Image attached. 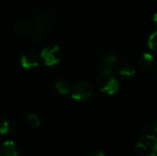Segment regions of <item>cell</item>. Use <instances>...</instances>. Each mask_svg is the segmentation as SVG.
<instances>
[{"label":"cell","instance_id":"5b68a950","mask_svg":"<svg viewBox=\"0 0 157 156\" xmlns=\"http://www.w3.org/2000/svg\"><path fill=\"white\" fill-rule=\"evenodd\" d=\"M34 23L37 27V29L47 31L52 29L56 25V17L51 13L40 12L35 16Z\"/></svg>","mask_w":157,"mask_h":156},{"label":"cell","instance_id":"9c48e42d","mask_svg":"<svg viewBox=\"0 0 157 156\" xmlns=\"http://www.w3.org/2000/svg\"><path fill=\"white\" fill-rule=\"evenodd\" d=\"M20 64L25 69H32L39 66V58L32 52H27L20 58Z\"/></svg>","mask_w":157,"mask_h":156},{"label":"cell","instance_id":"ba28073f","mask_svg":"<svg viewBox=\"0 0 157 156\" xmlns=\"http://www.w3.org/2000/svg\"><path fill=\"white\" fill-rule=\"evenodd\" d=\"M138 65L144 72L152 70L155 66V58L153 54L150 52L143 53L138 60Z\"/></svg>","mask_w":157,"mask_h":156},{"label":"cell","instance_id":"8fae6325","mask_svg":"<svg viewBox=\"0 0 157 156\" xmlns=\"http://www.w3.org/2000/svg\"><path fill=\"white\" fill-rule=\"evenodd\" d=\"M134 74H135V69L131 64L125 63L118 68V74L120 75V77H121L124 80L131 79L132 77L134 76Z\"/></svg>","mask_w":157,"mask_h":156},{"label":"cell","instance_id":"9a60e30c","mask_svg":"<svg viewBox=\"0 0 157 156\" xmlns=\"http://www.w3.org/2000/svg\"><path fill=\"white\" fill-rule=\"evenodd\" d=\"M148 45H149V48L150 50L156 53L157 54V30L155 31L149 38V40H148Z\"/></svg>","mask_w":157,"mask_h":156},{"label":"cell","instance_id":"d6986e66","mask_svg":"<svg viewBox=\"0 0 157 156\" xmlns=\"http://www.w3.org/2000/svg\"><path fill=\"white\" fill-rule=\"evenodd\" d=\"M154 21H155V25L157 26V12L155 14V16H154Z\"/></svg>","mask_w":157,"mask_h":156},{"label":"cell","instance_id":"277c9868","mask_svg":"<svg viewBox=\"0 0 157 156\" xmlns=\"http://www.w3.org/2000/svg\"><path fill=\"white\" fill-rule=\"evenodd\" d=\"M40 57L48 66H53L59 63L63 58V51L57 45H50L45 47L41 52Z\"/></svg>","mask_w":157,"mask_h":156},{"label":"cell","instance_id":"e0dca14e","mask_svg":"<svg viewBox=\"0 0 157 156\" xmlns=\"http://www.w3.org/2000/svg\"><path fill=\"white\" fill-rule=\"evenodd\" d=\"M150 129H151V131H153L155 134H157V119L152 122V124L150 126Z\"/></svg>","mask_w":157,"mask_h":156},{"label":"cell","instance_id":"3957f363","mask_svg":"<svg viewBox=\"0 0 157 156\" xmlns=\"http://www.w3.org/2000/svg\"><path fill=\"white\" fill-rule=\"evenodd\" d=\"M69 93L73 99L77 101H83L88 99L92 96L93 87L90 84L86 82L78 81L70 86Z\"/></svg>","mask_w":157,"mask_h":156},{"label":"cell","instance_id":"ac0fdd59","mask_svg":"<svg viewBox=\"0 0 157 156\" xmlns=\"http://www.w3.org/2000/svg\"><path fill=\"white\" fill-rule=\"evenodd\" d=\"M88 156H106L103 153H101V152H94V153H92V154H90Z\"/></svg>","mask_w":157,"mask_h":156},{"label":"cell","instance_id":"30bf717a","mask_svg":"<svg viewBox=\"0 0 157 156\" xmlns=\"http://www.w3.org/2000/svg\"><path fill=\"white\" fill-rule=\"evenodd\" d=\"M0 156H19L17 144L12 141H6L0 146Z\"/></svg>","mask_w":157,"mask_h":156},{"label":"cell","instance_id":"7c38bea8","mask_svg":"<svg viewBox=\"0 0 157 156\" xmlns=\"http://www.w3.org/2000/svg\"><path fill=\"white\" fill-rule=\"evenodd\" d=\"M54 89L59 95L64 96V95L69 93L70 86H69V85L67 84L66 81H64V80H57L54 83Z\"/></svg>","mask_w":157,"mask_h":156},{"label":"cell","instance_id":"5bb4252c","mask_svg":"<svg viewBox=\"0 0 157 156\" xmlns=\"http://www.w3.org/2000/svg\"><path fill=\"white\" fill-rule=\"evenodd\" d=\"M44 39H45V31H42L40 29H36L33 32L32 38H31L33 43L36 44V45H39V44L42 43Z\"/></svg>","mask_w":157,"mask_h":156},{"label":"cell","instance_id":"2e32d148","mask_svg":"<svg viewBox=\"0 0 157 156\" xmlns=\"http://www.w3.org/2000/svg\"><path fill=\"white\" fill-rule=\"evenodd\" d=\"M27 121H28V123L31 126V127H33V128H37V127H39L40 126V118L37 116V115H35V114H29L28 116H27Z\"/></svg>","mask_w":157,"mask_h":156},{"label":"cell","instance_id":"4fadbf2b","mask_svg":"<svg viewBox=\"0 0 157 156\" xmlns=\"http://www.w3.org/2000/svg\"><path fill=\"white\" fill-rule=\"evenodd\" d=\"M14 130H15V125L11 120H4L0 121V133L1 134H3V135L9 134L11 132H13Z\"/></svg>","mask_w":157,"mask_h":156},{"label":"cell","instance_id":"6da1fadb","mask_svg":"<svg viewBox=\"0 0 157 156\" xmlns=\"http://www.w3.org/2000/svg\"><path fill=\"white\" fill-rule=\"evenodd\" d=\"M139 156H157V138L153 134L143 135L135 144Z\"/></svg>","mask_w":157,"mask_h":156},{"label":"cell","instance_id":"7a4b0ae2","mask_svg":"<svg viewBox=\"0 0 157 156\" xmlns=\"http://www.w3.org/2000/svg\"><path fill=\"white\" fill-rule=\"evenodd\" d=\"M98 86L102 93L113 95L119 89V82L112 71L102 72L98 78Z\"/></svg>","mask_w":157,"mask_h":156},{"label":"cell","instance_id":"8992f818","mask_svg":"<svg viewBox=\"0 0 157 156\" xmlns=\"http://www.w3.org/2000/svg\"><path fill=\"white\" fill-rule=\"evenodd\" d=\"M118 62V57L115 53L112 52H108L103 55H101L97 63L98 69L102 72H107V71H111L112 68L116 65Z\"/></svg>","mask_w":157,"mask_h":156},{"label":"cell","instance_id":"52a82bcc","mask_svg":"<svg viewBox=\"0 0 157 156\" xmlns=\"http://www.w3.org/2000/svg\"><path fill=\"white\" fill-rule=\"evenodd\" d=\"M34 28L33 23L28 19H20L14 25V30L17 34L26 36L32 32Z\"/></svg>","mask_w":157,"mask_h":156},{"label":"cell","instance_id":"ffe728a7","mask_svg":"<svg viewBox=\"0 0 157 156\" xmlns=\"http://www.w3.org/2000/svg\"><path fill=\"white\" fill-rule=\"evenodd\" d=\"M155 78H156V80H157V72H156V74H155Z\"/></svg>","mask_w":157,"mask_h":156}]
</instances>
